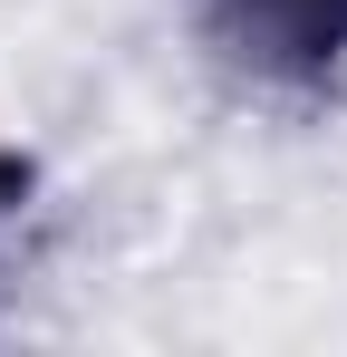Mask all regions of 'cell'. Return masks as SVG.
Returning a JSON list of instances; mask_svg holds the SVG:
<instances>
[{"label": "cell", "mask_w": 347, "mask_h": 357, "mask_svg": "<svg viewBox=\"0 0 347 357\" xmlns=\"http://www.w3.org/2000/svg\"><path fill=\"white\" fill-rule=\"evenodd\" d=\"M203 29L251 77H338L347 68V0H203Z\"/></svg>", "instance_id": "cell-1"}]
</instances>
